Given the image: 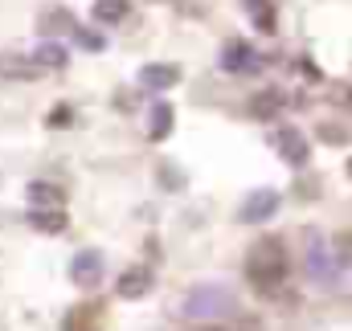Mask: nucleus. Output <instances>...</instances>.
<instances>
[{
  "label": "nucleus",
  "instance_id": "9d476101",
  "mask_svg": "<svg viewBox=\"0 0 352 331\" xmlns=\"http://www.w3.org/2000/svg\"><path fill=\"white\" fill-rule=\"evenodd\" d=\"M148 290H152V270L131 266V270L119 274V295H123V299H144Z\"/></svg>",
  "mask_w": 352,
  "mask_h": 331
},
{
  "label": "nucleus",
  "instance_id": "f8f14e48",
  "mask_svg": "<svg viewBox=\"0 0 352 331\" xmlns=\"http://www.w3.org/2000/svg\"><path fill=\"white\" fill-rule=\"evenodd\" d=\"M29 201H33L37 209H62L66 192H62L58 184H45V180H37V184H29Z\"/></svg>",
  "mask_w": 352,
  "mask_h": 331
},
{
  "label": "nucleus",
  "instance_id": "4468645a",
  "mask_svg": "<svg viewBox=\"0 0 352 331\" xmlns=\"http://www.w3.org/2000/svg\"><path fill=\"white\" fill-rule=\"evenodd\" d=\"M94 21L98 25H119L123 16H127V0H94Z\"/></svg>",
  "mask_w": 352,
  "mask_h": 331
},
{
  "label": "nucleus",
  "instance_id": "412c9836",
  "mask_svg": "<svg viewBox=\"0 0 352 331\" xmlns=\"http://www.w3.org/2000/svg\"><path fill=\"white\" fill-rule=\"evenodd\" d=\"M349 176H352V160H349Z\"/></svg>",
  "mask_w": 352,
  "mask_h": 331
},
{
  "label": "nucleus",
  "instance_id": "6e6552de",
  "mask_svg": "<svg viewBox=\"0 0 352 331\" xmlns=\"http://www.w3.org/2000/svg\"><path fill=\"white\" fill-rule=\"evenodd\" d=\"M180 82V66H168V62H152L140 70V86L144 90H168V86Z\"/></svg>",
  "mask_w": 352,
  "mask_h": 331
},
{
  "label": "nucleus",
  "instance_id": "7ed1b4c3",
  "mask_svg": "<svg viewBox=\"0 0 352 331\" xmlns=\"http://www.w3.org/2000/svg\"><path fill=\"white\" fill-rule=\"evenodd\" d=\"M270 144L278 148V156H283L291 168H303V164H307V139H303L295 127H278V131L270 135Z\"/></svg>",
  "mask_w": 352,
  "mask_h": 331
},
{
  "label": "nucleus",
  "instance_id": "f03ea898",
  "mask_svg": "<svg viewBox=\"0 0 352 331\" xmlns=\"http://www.w3.org/2000/svg\"><path fill=\"white\" fill-rule=\"evenodd\" d=\"M230 315H238V303H234V295H230L226 286H197V290H188V299H184V319H192L197 328H201V323L230 319Z\"/></svg>",
  "mask_w": 352,
  "mask_h": 331
},
{
  "label": "nucleus",
  "instance_id": "ddd939ff",
  "mask_svg": "<svg viewBox=\"0 0 352 331\" xmlns=\"http://www.w3.org/2000/svg\"><path fill=\"white\" fill-rule=\"evenodd\" d=\"M33 62H37L41 70H62V66H66V49H62L58 41H41L37 54H33Z\"/></svg>",
  "mask_w": 352,
  "mask_h": 331
},
{
  "label": "nucleus",
  "instance_id": "f3484780",
  "mask_svg": "<svg viewBox=\"0 0 352 331\" xmlns=\"http://www.w3.org/2000/svg\"><path fill=\"white\" fill-rule=\"evenodd\" d=\"M168 131H173V106L160 102V106L152 111V139H164Z\"/></svg>",
  "mask_w": 352,
  "mask_h": 331
},
{
  "label": "nucleus",
  "instance_id": "39448f33",
  "mask_svg": "<svg viewBox=\"0 0 352 331\" xmlns=\"http://www.w3.org/2000/svg\"><path fill=\"white\" fill-rule=\"evenodd\" d=\"M45 70L33 62V58H25V54H0V78H12V82H33V78H41Z\"/></svg>",
  "mask_w": 352,
  "mask_h": 331
},
{
  "label": "nucleus",
  "instance_id": "a211bd4d",
  "mask_svg": "<svg viewBox=\"0 0 352 331\" xmlns=\"http://www.w3.org/2000/svg\"><path fill=\"white\" fill-rule=\"evenodd\" d=\"M324 139H332V144H344V139H349V131H336V127H324Z\"/></svg>",
  "mask_w": 352,
  "mask_h": 331
},
{
  "label": "nucleus",
  "instance_id": "aec40b11",
  "mask_svg": "<svg viewBox=\"0 0 352 331\" xmlns=\"http://www.w3.org/2000/svg\"><path fill=\"white\" fill-rule=\"evenodd\" d=\"M349 106H352V90H349Z\"/></svg>",
  "mask_w": 352,
  "mask_h": 331
},
{
  "label": "nucleus",
  "instance_id": "1a4fd4ad",
  "mask_svg": "<svg viewBox=\"0 0 352 331\" xmlns=\"http://www.w3.org/2000/svg\"><path fill=\"white\" fill-rule=\"evenodd\" d=\"M70 274H74L78 286H98V282H102V258H98L94 249H82V253L74 258Z\"/></svg>",
  "mask_w": 352,
  "mask_h": 331
},
{
  "label": "nucleus",
  "instance_id": "423d86ee",
  "mask_svg": "<svg viewBox=\"0 0 352 331\" xmlns=\"http://www.w3.org/2000/svg\"><path fill=\"white\" fill-rule=\"evenodd\" d=\"M332 266H336V258H332L328 242H324L320 233H311V238H307V274L324 282V278L332 274Z\"/></svg>",
  "mask_w": 352,
  "mask_h": 331
},
{
  "label": "nucleus",
  "instance_id": "2eb2a0df",
  "mask_svg": "<svg viewBox=\"0 0 352 331\" xmlns=\"http://www.w3.org/2000/svg\"><path fill=\"white\" fill-rule=\"evenodd\" d=\"M37 229H45V233H62L66 229V213L62 209H33V217H29Z\"/></svg>",
  "mask_w": 352,
  "mask_h": 331
},
{
  "label": "nucleus",
  "instance_id": "dca6fc26",
  "mask_svg": "<svg viewBox=\"0 0 352 331\" xmlns=\"http://www.w3.org/2000/svg\"><path fill=\"white\" fill-rule=\"evenodd\" d=\"M197 331H263V328L250 315H230V319H217V323H201Z\"/></svg>",
  "mask_w": 352,
  "mask_h": 331
},
{
  "label": "nucleus",
  "instance_id": "0eeeda50",
  "mask_svg": "<svg viewBox=\"0 0 352 331\" xmlns=\"http://www.w3.org/2000/svg\"><path fill=\"white\" fill-rule=\"evenodd\" d=\"M221 66L230 70V74H250V70H258V54H254V45H246V41H230L226 49H221Z\"/></svg>",
  "mask_w": 352,
  "mask_h": 331
},
{
  "label": "nucleus",
  "instance_id": "20e7f679",
  "mask_svg": "<svg viewBox=\"0 0 352 331\" xmlns=\"http://www.w3.org/2000/svg\"><path fill=\"white\" fill-rule=\"evenodd\" d=\"M274 209H278V192L274 188H254L242 201V221H270Z\"/></svg>",
  "mask_w": 352,
  "mask_h": 331
},
{
  "label": "nucleus",
  "instance_id": "9b49d317",
  "mask_svg": "<svg viewBox=\"0 0 352 331\" xmlns=\"http://www.w3.org/2000/svg\"><path fill=\"white\" fill-rule=\"evenodd\" d=\"M278 111H283V94H278V90H258V94L250 98V115L263 119V123H270Z\"/></svg>",
  "mask_w": 352,
  "mask_h": 331
},
{
  "label": "nucleus",
  "instance_id": "f257e3e1",
  "mask_svg": "<svg viewBox=\"0 0 352 331\" xmlns=\"http://www.w3.org/2000/svg\"><path fill=\"white\" fill-rule=\"evenodd\" d=\"M246 278L258 295H274L283 282H287V253L274 238H263L254 242L250 258H246Z\"/></svg>",
  "mask_w": 352,
  "mask_h": 331
},
{
  "label": "nucleus",
  "instance_id": "6ab92c4d",
  "mask_svg": "<svg viewBox=\"0 0 352 331\" xmlns=\"http://www.w3.org/2000/svg\"><path fill=\"white\" fill-rule=\"evenodd\" d=\"M66 119H70V111H66V106H58V111H54V127H66Z\"/></svg>",
  "mask_w": 352,
  "mask_h": 331
}]
</instances>
